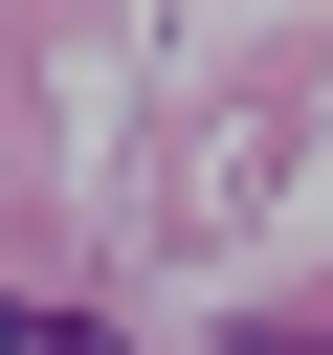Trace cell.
<instances>
[{"instance_id": "cell-2", "label": "cell", "mask_w": 333, "mask_h": 355, "mask_svg": "<svg viewBox=\"0 0 333 355\" xmlns=\"http://www.w3.org/2000/svg\"><path fill=\"white\" fill-rule=\"evenodd\" d=\"M0 355H22V311H0Z\"/></svg>"}, {"instance_id": "cell-1", "label": "cell", "mask_w": 333, "mask_h": 355, "mask_svg": "<svg viewBox=\"0 0 333 355\" xmlns=\"http://www.w3.org/2000/svg\"><path fill=\"white\" fill-rule=\"evenodd\" d=\"M22 355H111V333H67V311H22Z\"/></svg>"}]
</instances>
